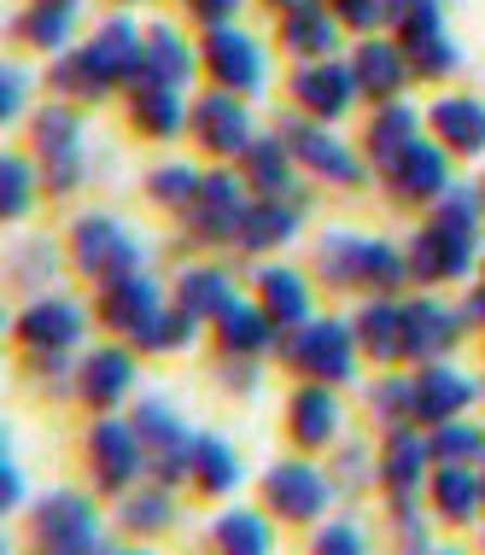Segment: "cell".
<instances>
[{"mask_svg": "<svg viewBox=\"0 0 485 555\" xmlns=\"http://www.w3.org/2000/svg\"><path fill=\"white\" fill-rule=\"evenodd\" d=\"M480 188H445L433 199V222L409 240V275L421 281H462L480 263Z\"/></svg>", "mask_w": 485, "mask_h": 555, "instance_id": "cell-1", "label": "cell"}, {"mask_svg": "<svg viewBox=\"0 0 485 555\" xmlns=\"http://www.w3.org/2000/svg\"><path fill=\"white\" fill-rule=\"evenodd\" d=\"M124 82H146V41L135 36L129 18H112L88 48L65 53L53 65V88L59 94H77V100H100Z\"/></svg>", "mask_w": 485, "mask_h": 555, "instance_id": "cell-2", "label": "cell"}, {"mask_svg": "<svg viewBox=\"0 0 485 555\" xmlns=\"http://www.w3.org/2000/svg\"><path fill=\"white\" fill-rule=\"evenodd\" d=\"M316 269L328 287H369V293H398L409 281V251H398L392 240L369 234H322L316 240Z\"/></svg>", "mask_w": 485, "mask_h": 555, "instance_id": "cell-3", "label": "cell"}, {"mask_svg": "<svg viewBox=\"0 0 485 555\" xmlns=\"http://www.w3.org/2000/svg\"><path fill=\"white\" fill-rule=\"evenodd\" d=\"M281 363H293L305 380H322V386H340L357 374V327L345 322H305V327H286V339L276 345Z\"/></svg>", "mask_w": 485, "mask_h": 555, "instance_id": "cell-4", "label": "cell"}, {"mask_svg": "<svg viewBox=\"0 0 485 555\" xmlns=\"http://www.w3.org/2000/svg\"><path fill=\"white\" fill-rule=\"evenodd\" d=\"M71 263L105 287V281H124L135 269H146V240L124 229L117 217H77V229H71Z\"/></svg>", "mask_w": 485, "mask_h": 555, "instance_id": "cell-5", "label": "cell"}, {"mask_svg": "<svg viewBox=\"0 0 485 555\" xmlns=\"http://www.w3.org/2000/svg\"><path fill=\"white\" fill-rule=\"evenodd\" d=\"M36 544L48 555H100V508L82 498V491L59 486L36 503V520H29Z\"/></svg>", "mask_w": 485, "mask_h": 555, "instance_id": "cell-6", "label": "cell"}, {"mask_svg": "<svg viewBox=\"0 0 485 555\" xmlns=\"http://www.w3.org/2000/svg\"><path fill=\"white\" fill-rule=\"evenodd\" d=\"M88 129H82V112L71 106H48L36 117V153H41V182L48 193H71L88 170V153H82Z\"/></svg>", "mask_w": 485, "mask_h": 555, "instance_id": "cell-7", "label": "cell"}, {"mask_svg": "<svg viewBox=\"0 0 485 555\" xmlns=\"http://www.w3.org/2000/svg\"><path fill=\"white\" fill-rule=\"evenodd\" d=\"M135 433H141V444H146V468H153L164 486H181V479L193 474V439H200V433H188V422H181L164 398H146L141 410H135Z\"/></svg>", "mask_w": 485, "mask_h": 555, "instance_id": "cell-8", "label": "cell"}, {"mask_svg": "<svg viewBox=\"0 0 485 555\" xmlns=\"http://www.w3.org/2000/svg\"><path fill=\"white\" fill-rule=\"evenodd\" d=\"M333 491H340V479H333L328 468H316V462H276V468L264 474V503H269V515L298 520V527L328 515Z\"/></svg>", "mask_w": 485, "mask_h": 555, "instance_id": "cell-9", "label": "cell"}, {"mask_svg": "<svg viewBox=\"0 0 485 555\" xmlns=\"http://www.w3.org/2000/svg\"><path fill=\"white\" fill-rule=\"evenodd\" d=\"M88 468H94L100 491H135V479L146 474V444L135 422H117V415H100L94 433H88Z\"/></svg>", "mask_w": 485, "mask_h": 555, "instance_id": "cell-10", "label": "cell"}, {"mask_svg": "<svg viewBox=\"0 0 485 555\" xmlns=\"http://www.w3.org/2000/svg\"><path fill=\"white\" fill-rule=\"evenodd\" d=\"M181 211H188V229L200 234V246H240V222H246L252 199L229 170H217V176H205L200 193Z\"/></svg>", "mask_w": 485, "mask_h": 555, "instance_id": "cell-11", "label": "cell"}, {"mask_svg": "<svg viewBox=\"0 0 485 555\" xmlns=\"http://www.w3.org/2000/svg\"><path fill=\"white\" fill-rule=\"evenodd\" d=\"M281 141L293 146V158L305 164L310 176H328V182H340V188H357L362 182V158L322 124V117H286Z\"/></svg>", "mask_w": 485, "mask_h": 555, "instance_id": "cell-12", "label": "cell"}, {"mask_svg": "<svg viewBox=\"0 0 485 555\" xmlns=\"http://www.w3.org/2000/svg\"><path fill=\"white\" fill-rule=\"evenodd\" d=\"M82 334H88V310L71 293H36L18 310V339L29 351H71V345H82Z\"/></svg>", "mask_w": 485, "mask_h": 555, "instance_id": "cell-13", "label": "cell"}, {"mask_svg": "<svg viewBox=\"0 0 485 555\" xmlns=\"http://www.w3.org/2000/svg\"><path fill=\"white\" fill-rule=\"evenodd\" d=\"M462 310L438 305V298H409L404 305V357L409 363H445L462 339Z\"/></svg>", "mask_w": 485, "mask_h": 555, "instance_id": "cell-14", "label": "cell"}, {"mask_svg": "<svg viewBox=\"0 0 485 555\" xmlns=\"http://www.w3.org/2000/svg\"><path fill=\"white\" fill-rule=\"evenodd\" d=\"M480 380L450 363H421L416 374V427H438V422H457V415L474 410Z\"/></svg>", "mask_w": 485, "mask_h": 555, "instance_id": "cell-15", "label": "cell"}, {"mask_svg": "<svg viewBox=\"0 0 485 555\" xmlns=\"http://www.w3.org/2000/svg\"><path fill=\"white\" fill-rule=\"evenodd\" d=\"M357 94H362V82H357V70L345 65V59H305L298 77H293V100L310 117H322V124L340 117V112H352Z\"/></svg>", "mask_w": 485, "mask_h": 555, "instance_id": "cell-16", "label": "cell"}, {"mask_svg": "<svg viewBox=\"0 0 485 555\" xmlns=\"http://www.w3.org/2000/svg\"><path fill=\"white\" fill-rule=\"evenodd\" d=\"M188 124H193V141H200L205 153H217V158H229V153H246V146H252L246 106H240V100L229 94V88H210L205 100H193Z\"/></svg>", "mask_w": 485, "mask_h": 555, "instance_id": "cell-17", "label": "cell"}, {"mask_svg": "<svg viewBox=\"0 0 485 555\" xmlns=\"http://www.w3.org/2000/svg\"><path fill=\"white\" fill-rule=\"evenodd\" d=\"M381 176H386V188L398 193V199H416V205L427 199L433 205L438 193L450 188V158H445V146H433V141H421V134H416V141H409Z\"/></svg>", "mask_w": 485, "mask_h": 555, "instance_id": "cell-18", "label": "cell"}, {"mask_svg": "<svg viewBox=\"0 0 485 555\" xmlns=\"http://www.w3.org/2000/svg\"><path fill=\"white\" fill-rule=\"evenodd\" d=\"M205 65H210V77H217L222 88H234V94H252V88H264V53H257V41L240 36L234 24H210Z\"/></svg>", "mask_w": 485, "mask_h": 555, "instance_id": "cell-19", "label": "cell"}, {"mask_svg": "<svg viewBox=\"0 0 485 555\" xmlns=\"http://www.w3.org/2000/svg\"><path fill=\"white\" fill-rule=\"evenodd\" d=\"M158 310H164V287L146 275V269H135V275H124V281H105V298H100V322L105 327H117V334L135 339Z\"/></svg>", "mask_w": 485, "mask_h": 555, "instance_id": "cell-20", "label": "cell"}, {"mask_svg": "<svg viewBox=\"0 0 485 555\" xmlns=\"http://www.w3.org/2000/svg\"><path fill=\"white\" fill-rule=\"evenodd\" d=\"M286 422H293V439L305 450H328V444H340V433H345V410H340V398H333V386L310 380L293 392V403H286Z\"/></svg>", "mask_w": 485, "mask_h": 555, "instance_id": "cell-21", "label": "cell"}, {"mask_svg": "<svg viewBox=\"0 0 485 555\" xmlns=\"http://www.w3.org/2000/svg\"><path fill=\"white\" fill-rule=\"evenodd\" d=\"M77 380H82L77 392L94 403V410H117V403L135 392L141 369H135V357H129V351H117V345H100V351H88V357H82Z\"/></svg>", "mask_w": 485, "mask_h": 555, "instance_id": "cell-22", "label": "cell"}, {"mask_svg": "<svg viewBox=\"0 0 485 555\" xmlns=\"http://www.w3.org/2000/svg\"><path fill=\"white\" fill-rule=\"evenodd\" d=\"M433 439H421L416 427H392L381 444V479L392 498H421V474L433 468Z\"/></svg>", "mask_w": 485, "mask_h": 555, "instance_id": "cell-23", "label": "cell"}, {"mask_svg": "<svg viewBox=\"0 0 485 555\" xmlns=\"http://www.w3.org/2000/svg\"><path fill=\"white\" fill-rule=\"evenodd\" d=\"M485 503V479H480V462H438L433 468V515L445 527H468Z\"/></svg>", "mask_w": 485, "mask_h": 555, "instance_id": "cell-24", "label": "cell"}, {"mask_svg": "<svg viewBox=\"0 0 485 555\" xmlns=\"http://www.w3.org/2000/svg\"><path fill=\"white\" fill-rule=\"evenodd\" d=\"M427 117H433L438 146L468 153V158L485 153V100H474V94H445V100H433Z\"/></svg>", "mask_w": 485, "mask_h": 555, "instance_id": "cell-25", "label": "cell"}, {"mask_svg": "<svg viewBox=\"0 0 485 555\" xmlns=\"http://www.w3.org/2000/svg\"><path fill=\"white\" fill-rule=\"evenodd\" d=\"M340 24H345L340 12L316 7V0H298V7H286V18H281V41H286V53H298V59H333Z\"/></svg>", "mask_w": 485, "mask_h": 555, "instance_id": "cell-26", "label": "cell"}, {"mask_svg": "<svg viewBox=\"0 0 485 555\" xmlns=\"http://www.w3.org/2000/svg\"><path fill=\"white\" fill-rule=\"evenodd\" d=\"M257 305L281 322V334H286V327H305L310 322V287H305V275H298V269H286V263H264V269H257Z\"/></svg>", "mask_w": 485, "mask_h": 555, "instance_id": "cell-27", "label": "cell"}, {"mask_svg": "<svg viewBox=\"0 0 485 555\" xmlns=\"http://www.w3.org/2000/svg\"><path fill=\"white\" fill-rule=\"evenodd\" d=\"M298 217H305V193H293V199H252L246 222H240V246L246 251L286 246L298 234Z\"/></svg>", "mask_w": 485, "mask_h": 555, "instance_id": "cell-28", "label": "cell"}, {"mask_svg": "<svg viewBox=\"0 0 485 555\" xmlns=\"http://www.w3.org/2000/svg\"><path fill=\"white\" fill-rule=\"evenodd\" d=\"M357 345L369 357H381V363H398L404 357V305L392 293H374L369 305L357 310Z\"/></svg>", "mask_w": 485, "mask_h": 555, "instance_id": "cell-29", "label": "cell"}, {"mask_svg": "<svg viewBox=\"0 0 485 555\" xmlns=\"http://www.w3.org/2000/svg\"><path fill=\"white\" fill-rule=\"evenodd\" d=\"M409 48H392V41H362L357 59H352V70H357V82H362V94H374L386 106V100H398L404 94V82H409Z\"/></svg>", "mask_w": 485, "mask_h": 555, "instance_id": "cell-30", "label": "cell"}, {"mask_svg": "<svg viewBox=\"0 0 485 555\" xmlns=\"http://www.w3.org/2000/svg\"><path fill=\"white\" fill-rule=\"evenodd\" d=\"M217 327H222V351L229 357H257V351H276L281 345V322L264 305H240V298L217 317Z\"/></svg>", "mask_w": 485, "mask_h": 555, "instance_id": "cell-31", "label": "cell"}, {"mask_svg": "<svg viewBox=\"0 0 485 555\" xmlns=\"http://www.w3.org/2000/svg\"><path fill=\"white\" fill-rule=\"evenodd\" d=\"M240 479H246L240 450L229 439H217V433H200V439H193V486H200L205 498H229V491H240Z\"/></svg>", "mask_w": 485, "mask_h": 555, "instance_id": "cell-32", "label": "cell"}, {"mask_svg": "<svg viewBox=\"0 0 485 555\" xmlns=\"http://www.w3.org/2000/svg\"><path fill=\"white\" fill-rule=\"evenodd\" d=\"M210 544L217 555H276V527L257 508H222L210 520Z\"/></svg>", "mask_w": 485, "mask_h": 555, "instance_id": "cell-33", "label": "cell"}, {"mask_svg": "<svg viewBox=\"0 0 485 555\" xmlns=\"http://www.w3.org/2000/svg\"><path fill=\"white\" fill-rule=\"evenodd\" d=\"M240 158H246L257 199H293V146H281V134L276 141H252Z\"/></svg>", "mask_w": 485, "mask_h": 555, "instance_id": "cell-34", "label": "cell"}, {"mask_svg": "<svg viewBox=\"0 0 485 555\" xmlns=\"http://www.w3.org/2000/svg\"><path fill=\"white\" fill-rule=\"evenodd\" d=\"M416 134H421V117H416V106H409V100H386V106L369 117V153H374V164L386 170V164L398 158L404 146L416 141Z\"/></svg>", "mask_w": 485, "mask_h": 555, "instance_id": "cell-35", "label": "cell"}, {"mask_svg": "<svg viewBox=\"0 0 485 555\" xmlns=\"http://www.w3.org/2000/svg\"><path fill=\"white\" fill-rule=\"evenodd\" d=\"M176 305H181V310H193V317H200V322H205V317L217 322L222 310L234 305V281L222 275V269L200 263V269H188V275L176 281Z\"/></svg>", "mask_w": 485, "mask_h": 555, "instance_id": "cell-36", "label": "cell"}, {"mask_svg": "<svg viewBox=\"0 0 485 555\" xmlns=\"http://www.w3.org/2000/svg\"><path fill=\"white\" fill-rule=\"evenodd\" d=\"M200 339V317H193V310H170L164 305L153 322L141 327V334H135V345H141V351H153V357H176V351H188V345Z\"/></svg>", "mask_w": 485, "mask_h": 555, "instance_id": "cell-37", "label": "cell"}, {"mask_svg": "<svg viewBox=\"0 0 485 555\" xmlns=\"http://www.w3.org/2000/svg\"><path fill=\"white\" fill-rule=\"evenodd\" d=\"M117 520H124L129 532H164L176 520V491L164 486H141V491H124V508H117Z\"/></svg>", "mask_w": 485, "mask_h": 555, "instance_id": "cell-38", "label": "cell"}, {"mask_svg": "<svg viewBox=\"0 0 485 555\" xmlns=\"http://www.w3.org/2000/svg\"><path fill=\"white\" fill-rule=\"evenodd\" d=\"M188 77H193V53L181 48V36L170 24H153V36H146V82L181 88Z\"/></svg>", "mask_w": 485, "mask_h": 555, "instance_id": "cell-39", "label": "cell"}, {"mask_svg": "<svg viewBox=\"0 0 485 555\" xmlns=\"http://www.w3.org/2000/svg\"><path fill=\"white\" fill-rule=\"evenodd\" d=\"M181 100L170 82H135V124H141L146 134H176L181 129Z\"/></svg>", "mask_w": 485, "mask_h": 555, "instance_id": "cell-40", "label": "cell"}, {"mask_svg": "<svg viewBox=\"0 0 485 555\" xmlns=\"http://www.w3.org/2000/svg\"><path fill=\"white\" fill-rule=\"evenodd\" d=\"M369 410L386 433L392 427H416V374H386V380H374Z\"/></svg>", "mask_w": 485, "mask_h": 555, "instance_id": "cell-41", "label": "cell"}, {"mask_svg": "<svg viewBox=\"0 0 485 555\" xmlns=\"http://www.w3.org/2000/svg\"><path fill=\"white\" fill-rule=\"evenodd\" d=\"M71 24H77V7L71 0H41V7L24 12V36L36 41V48H65L71 41Z\"/></svg>", "mask_w": 485, "mask_h": 555, "instance_id": "cell-42", "label": "cell"}, {"mask_svg": "<svg viewBox=\"0 0 485 555\" xmlns=\"http://www.w3.org/2000/svg\"><path fill=\"white\" fill-rule=\"evenodd\" d=\"M433 456L438 462H485V427L457 415V422H438L433 427Z\"/></svg>", "mask_w": 485, "mask_h": 555, "instance_id": "cell-43", "label": "cell"}, {"mask_svg": "<svg viewBox=\"0 0 485 555\" xmlns=\"http://www.w3.org/2000/svg\"><path fill=\"white\" fill-rule=\"evenodd\" d=\"M200 182H205V176L193 170V164H181V158H176V164H158L153 182H146V193H153L158 205H188L193 193H200Z\"/></svg>", "mask_w": 485, "mask_h": 555, "instance_id": "cell-44", "label": "cell"}, {"mask_svg": "<svg viewBox=\"0 0 485 555\" xmlns=\"http://www.w3.org/2000/svg\"><path fill=\"white\" fill-rule=\"evenodd\" d=\"M386 24L404 29V48H409V41H421V36H438V29H445V18H438V0H392V18H386Z\"/></svg>", "mask_w": 485, "mask_h": 555, "instance_id": "cell-45", "label": "cell"}, {"mask_svg": "<svg viewBox=\"0 0 485 555\" xmlns=\"http://www.w3.org/2000/svg\"><path fill=\"white\" fill-rule=\"evenodd\" d=\"M310 555H369V532H362V520H328V527H316Z\"/></svg>", "mask_w": 485, "mask_h": 555, "instance_id": "cell-46", "label": "cell"}, {"mask_svg": "<svg viewBox=\"0 0 485 555\" xmlns=\"http://www.w3.org/2000/svg\"><path fill=\"white\" fill-rule=\"evenodd\" d=\"M409 65H416V77H450V70H457V48H450L445 29H438V36L409 41Z\"/></svg>", "mask_w": 485, "mask_h": 555, "instance_id": "cell-47", "label": "cell"}, {"mask_svg": "<svg viewBox=\"0 0 485 555\" xmlns=\"http://www.w3.org/2000/svg\"><path fill=\"white\" fill-rule=\"evenodd\" d=\"M0 176H7V217L18 222L29 211V199H36V170L18 158V153H7V164H0Z\"/></svg>", "mask_w": 485, "mask_h": 555, "instance_id": "cell-48", "label": "cell"}, {"mask_svg": "<svg viewBox=\"0 0 485 555\" xmlns=\"http://www.w3.org/2000/svg\"><path fill=\"white\" fill-rule=\"evenodd\" d=\"M12 275H18L24 287H48L53 251H48V246H18V251H12Z\"/></svg>", "mask_w": 485, "mask_h": 555, "instance_id": "cell-49", "label": "cell"}, {"mask_svg": "<svg viewBox=\"0 0 485 555\" xmlns=\"http://www.w3.org/2000/svg\"><path fill=\"white\" fill-rule=\"evenodd\" d=\"M369 474H374V450L362 439H345L340 444V486H369Z\"/></svg>", "mask_w": 485, "mask_h": 555, "instance_id": "cell-50", "label": "cell"}, {"mask_svg": "<svg viewBox=\"0 0 485 555\" xmlns=\"http://www.w3.org/2000/svg\"><path fill=\"white\" fill-rule=\"evenodd\" d=\"M340 18L352 29H374L392 18V0H340Z\"/></svg>", "mask_w": 485, "mask_h": 555, "instance_id": "cell-51", "label": "cell"}, {"mask_svg": "<svg viewBox=\"0 0 485 555\" xmlns=\"http://www.w3.org/2000/svg\"><path fill=\"white\" fill-rule=\"evenodd\" d=\"M18 106H24V70H18V65H7V100H0V112L18 117Z\"/></svg>", "mask_w": 485, "mask_h": 555, "instance_id": "cell-52", "label": "cell"}, {"mask_svg": "<svg viewBox=\"0 0 485 555\" xmlns=\"http://www.w3.org/2000/svg\"><path fill=\"white\" fill-rule=\"evenodd\" d=\"M193 12L210 24H229V12H240V0H193Z\"/></svg>", "mask_w": 485, "mask_h": 555, "instance_id": "cell-53", "label": "cell"}, {"mask_svg": "<svg viewBox=\"0 0 485 555\" xmlns=\"http://www.w3.org/2000/svg\"><path fill=\"white\" fill-rule=\"evenodd\" d=\"M0 474H7V508H18V503H24V474L12 468V462H7Z\"/></svg>", "mask_w": 485, "mask_h": 555, "instance_id": "cell-54", "label": "cell"}, {"mask_svg": "<svg viewBox=\"0 0 485 555\" xmlns=\"http://www.w3.org/2000/svg\"><path fill=\"white\" fill-rule=\"evenodd\" d=\"M112 555H153V550H112Z\"/></svg>", "mask_w": 485, "mask_h": 555, "instance_id": "cell-55", "label": "cell"}, {"mask_svg": "<svg viewBox=\"0 0 485 555\" xmlns=\"http://www.w3.org/2000/svg\"><path fill=\"white\" fill-rule=\"evenodd\" d=\"M276 7H298V0H276Z\"/></svg>", "mask_w": 485, "mask_h": 555, "instance_id": "cell-56", "label": "cell"}, {"mask_svg": "<svg viewBox=\"0 0 485 555\" xmlns=\"http://www.w3.org/2000/svg\"><path fill=\"white\" fill-rule=\"evenodd\" d=\"M438 555H462V550H438Z\"/></svg>", "mask_w": 485, "mask_h": 555, "instance_id": "cell-57", "label": "cell"}, {"mask_svg": "<svg viewBox=\"0 0 485 555\" xmlns=\"http://www.w3.org/2000/svg\"><path fill=\"white\" fill-rule=\"evenodd\" d=\"M480 479H485V462H480Z\"/></svg>", "mask_w": 485, "mask_h": 555, "instance_id": "cell-58", "label": "cell"}, {"mask_svg": "<svg viewBox=\"0 0 485 555\" xmlns=\"http://www.w3.org/2000/svg\"><path fill=\"white\" fill-rule=\"evenodd\" d=\"M480 287H485V275H480Z\"/></svg>", "mask_w": 485, "mask_h": 555, "instance_id": "cell-59", "label": "cell"}, {"mask_svg": "<svg viewBox=\"0 0 485 555\" xmlns=\"http://www.w3.org/2000/svg\"><path fill=\"white\" fill-rule=\"evenodd\" d=\"M480 193H485V182H480Z\"/></svg>", "mask_w": 485, "mask_h": 555, "instance_id": "cell-60", "label": "cell"}, {"mask_svg": "<svg viewBox=\"0 0 485 555\" xmlns=\"http://www.w3.org/2000/svg\"><path fill=\"white\" fill-rule=\"evenodd\" d=\"M41 555H48V550H41Z\"/></svg>", "mask_w": 485, "mask_h": 555, "instance_id": "cell-61", "label": "cell"}]
</instances>
